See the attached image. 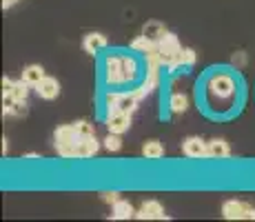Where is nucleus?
<instances>
[{"label": "nucleus", "mask_w": 255, "mask_h": 222, "mask_svg": "<svg viewBox=\"0 0 255 222\" xmlns=\"http://www.w3.org/2000/svg\"><path fill=\"white\" fill-rule=\"evenodd\" d=\"M158 56L162 60V65H166L171 71L180 67V56H182V44L178 42V36L171 31H166V36L158 42Z\"/></svg>", "instance_id": "obj_1"}, {"label": "nucleus", "mask_w": 255, "mask_h": 222, "mask_svg": "<svg viewBox=\"0 0 255 222\" xmlns=\"http://www.w3.org/2000/svg\"><path fill=\"white\" fill-rule=\"evenodd\" d=\"M56 149L62 158H78V133L73 125H62L53 133Z\"/></svg>", "instance_id": "obj_2"}, {"label": "nucleus", "mask_w": 255, "mask_h": 222, "mask_svg": "<svg viewBox=\"0 0 255 222\" xmlns=\"http://www.w3.org/2000/svg\"><path fill=\"white\" fill-rule=\"evenodd\" d=\"M222 216L227 220H255V209L242 200H227L222 205Z\"/></svg>", "instance_id": "obj_3"}, {"label": "nucleus", "mask_w": 255, "mask_h": 222, "mask_svg": "<svg viewBox=\"0 0 255 222\" xmlns=\"http://www.w3.org/2000/svg\"><path fill=\"white\" fill-rule=\"evenodd\" d=\"M105 78L109 85H127L125 80V56H109L105 60Z\"/></svg>", "instance_id": "obj_4"}, {"label": "nucleus", "mask_w": 255, "mask_h": 222, "mask_svg": "<svg viewBox=\"0 0 255 222\" xmlns=\"http://www.w3.org/2000/svg\"><path fill=\"white\" fill-rule=\"evenodd\" d=\"M131 127V113L120 111V109H109L107 116V129L111 133H125Z\"/></svg>", "instance_id": "obj_5"}, {"label": "nucleus", "mask_w": 255, "mask_h": 222, "mask_svg": "<svg viewBox=\"0 0 255 222\" xmlns=\"http://www.w3.org/2000/svg\"><path fill=\"white\" fill-rule=\"evenodd\" d=\"M182 151L186 158H209V142L198 136H191L182 142Z\"/></svg>", "instance_id": "obj_6"}, {"label": "nucleus", "mask_w": 255, "mask_h": 222, "mask_svg": "<svg viewBox=\"0 0 255 222\" xmlns=\"http://www.w3.org/2000/svg\"><path fill=\"white\" fill-rule=\"evenodd\" d=\"M209 89H211V93L218 98H231L235 85L229 76H215V78H211Z\"/></svg>", "instance_id": "obj_7"}, {"label": "nucleus", "mask_w": 255, "mask_h": 222, "mask_svg": "<svg viewBox=\"0 0 255 222\" xmlns=\"http://www.w3.org/2000/svg\"><path fill=\"white\" fill-rule=\"evenodd\" d=\"M135 218H140V220H160V218H164V209L158 200L142 202V207L138 209Z\"/></svg>", "instance_id": "obj_8"}, {"label": "nucleus", "mask_w": 255, "mask_h": 222, "mask_svg": "<svg viewBox=\"0 0 255 222\" xmlns=\"http://www.w3.org/2000/svg\"><path fill=\"white\" fill-rule=\"evenodd\" d=\"M36 91H38V96L45 98V100H53V98H58V93H60V85H58L56 78L45 76L36 85Z\"/></svg>", "instance_id": "obj_9"}, {"label": "nucleus", "mask_w": 255, "mask_h": 222, "mask_svg": "<svg viewBox=\"0 0 255 222\" xmlns=\"http://www.w3.org/2000/svg\"><path fill=\"white\" fill-rule=\"evenodd\" d=\"M142 36L149 38V40H153L155 44H158L166 36V27L162 22H158V20H149L144 27H142Z\"/></svg>", "instance_id": "obj_10"}, {"label": "nucleus", "mask_w": 255, "mask_h": 222, "mask_svg": "<svg viewBox=\"0 0 255 222\" xmlns=\"http://www.w3.org/2000/svg\"><path fill=\"white\" fill-rule=\"evenodd\" d=\"M98 154L96 136H80L78 138V158H91Z\"/></svg>", "instance_id": "obj_11"}, {"label": "nucleus", "mask_w": 255, "mask_h": 222, "mask_svg": "<svg viewBox=\"0 0 255 222\" xmlns=\"http://www.w3.org/2000/svg\"><path fill=\"white\" fill-rule=\"evenodd\" d=\"M142 100V98L138 96V91H129V93H120L118 96V102H116V107L114 109H120V111H127V113H131L138 107V102Z\"/></svg>", "instance_id": "obj_12"}, {"label": "nucleus", "mask_w": 255, "mask_h": 222, "mask_svg": "<svg viewBox=\"0 0 255 222\" xmlns=\"http://www.w3.org/2000/svg\"><path fill=\"white\" fill-rule=\"evenodd\" d=\"M107 47V38L102 33H87L85 40H82V49L87 53H98L100 49Z\"/></svg>", "instance_id": "obj_13"}, {"label": "nucleus", "mask_w": 255, "mask_h": 222, "mask_svg": "<svg viewBox=\"0 0 255 222\" xmlns=\"http://www.w3.org/2000/svg\"><path fill=\"white\" fill-rule=\"evenodd\" d=\"M231 149H229V142H224L222 138H215V140L209 142V158H215V160H222V158H229Z\"/></svg>", "instance_id": "obj_14"}, {"label": "nucleus", "mask_w": 255, "mask_h": 222, "mask_svg": "<svg viewBox=\"0 0 255 222\" xmlns=\"http://www.w3.org/2000/svg\"><path fill=\"white\" fill-rule=\"evenodd\" d=\"M45 78V69H42L40 65H29V67H24V71H22V80L27 82V85H31V87H36L38 82Z\"/></svg>", "instance_id": "obj_15"}, {"label": "nucleus", "mask_w": 255, "mask_h": 222, "mask_svg": "<svg viewBox=\"0 0 255 222\" xmlns=\"http://www.w3.org/2000/svg\"><path fill=\"white\" fill-rule=\"evenodd\" d=\"M133 216H135V211H133V207H131V202L118 200L114 205V214H111L114 220H129V218H133Z\"/></svg>", "instance_id": "obj_16"}, {"label": "nucleus", "mask_w": 255, "mask_h": 222, "mask_svg": "<svg viewBox=\"0 0 255 222\" xmlns=\"http://www.w3.org/2000/svg\"><path fill=\"white\" fill-rule=\"evenodd\" d=\"M142 156L149 158V160H160L164 156V147L158 140H146L142 145Z\"/></svg>", "instance_id": "obj_17"}, {"label": "nucleus", "mask_w": 255, "mask_h": 222, "mask_svg": "<svg viewBox=\"0 0 255 222\" xmlns=\"http://www.w3.org/2000/svg\"><path fill=\"white\" fill-rule=\"evenodd\" d=\"M169 107L173 113H184L189 109V98H186L184 93H173V96L169 98Z\"/></svg>", "instance_id": "obj_18"}, {"label": "nucleus", "mask_w": 255, "mask_h": 222, "mask_svg": "<svg viewBox=\"0 0 255 222\" xmlns=\"http://www.w3.org/2000/svg\"><path fill=\"white\" fill-rule=\"evenodd\" d=\"M131 49H133V51H140V53H149V51H153V49H158V44L153 40H149V38H144V36H138L135 40H131Z\"/></svg>", "instance_id": "obj_19"}, {"label": "nucleus", "mask_w": 255, "mask_h": 222, "mask_svg": "<svg viewBox=\"0 0 255 222\" xmlns=\"http://www.w3.org/2000/svg\"><path fill=\"white\" fill-rule=\"evenodd\" d=\"M29 87H31V85H27L24 80H13V87H11V91H9V93H11L16 100H27Z\"/></svg>", "instance_id": "obj_20"}, {"label": "nucleus", "mask_w": 255, "mask_h": 222, "mask_svg": "<svg viewBox=\"0 0 255 222\" xmlns=\"http://www.w3.org/2000/svg\"><path fill=\"white\" fill-rule=\"evenodd\" d=\"M135 76H138V67H135V60L131 56H125V80L133 82Z\"/></svg>", "instance_id": "obj_21"}, {"label": "nucleus", "mask_w": 255, "mask_h": 222, "mask_svg": "<svg viewBox=\"0 0 255 222\" xmlns=\"http://www.w3.org/2000/svg\"><path fill=\"white\" fill-rule=\"evenodd\" d=\"M105 147H107L109 151H120V149H122L120 133H111V131H109V136L105 138Z\"/></svg>", "instance_id": "obj_22"}, {"label": "nucleus", "mask_w": 255, "mask_h": 222, "mask_svg": "<svg viewBox=\"0 0 255 222\" xmlns=\"http://www.w3.org/2000/svg\"><path fill=\"white\" fill-rule=\"evenodd\" d=\"M73 127H76V133H78V138H80V136H96V133H93V127L89 125V122H87V120H78L76 122V125H73Z\"/></svg>", "instance_id": "obj_23"}, {"label": "nucleus", "mask_w": 255, "mask_h": 222, "mask_svg": "<svg viewBox=\"0 0 255 222\" xmlns=\"http://www.w3.org/2000/svg\"><path fill=\"white\" fill-rule=\"evenodd\" d=\"M195 62V51L193 49H182V56H180V67H191Z\"/></svg>", "instance_id": "obj_24"}, {"label": "nucleus", "mask_w": 255, "mask_h": 222, "mask_svg": "<svg viewBox=\"0 0 255 222\" xmlns=\"http://www.w3.org/2000/svg\"><path fill=\"white\" fill-rule=\"evenodd\" d=\"M24 113H27V100H16L7 116H24Z\"/></svg>", "instance_id": "obj_25"}, {"label": "nucleus", "mask_w": 255, "mask_h": 222, "mask_svg": "<svg viewBox=\"0 0 255 222\" xmlns=\"http://www.w3.org/2000/svg\"><path fill=\"white\" fill-rule=\"evenodd\" d=\"M102 200H105V202H111V205H116V202L120 200V194H116V191H111V194H102Z\"/></svg>", "instance_id": "obj_26"}, {"label": "nucleus", "mask_w": 255, "mask_h": 222, "mask_svg": "<svg viewBox=\"0 0 255 222\" xmlns=\"http://www.w3.org/2000/svg\"><path fill=\"white\" fill-rule=\"evenodd\" d=\"M11 87H13L11 78H2V93H9V91H11Z\"/></svg>", "instance_id": "obj_27"}, {"label": "nucleus", "mask_w": 255, "mask_h": 222, "mask_svg": "<svg viewBox=\"0 0 255 222\" xmlns=\"http://www.w3.org/2000/svg\"><path fill=\"white\" fill-rule=\"evenodd\" d=\"M16 2H18V0H2V7H4V9H9V7H13Z\"/></svg>", "instance_id": "obj_28"}]
</instances>
